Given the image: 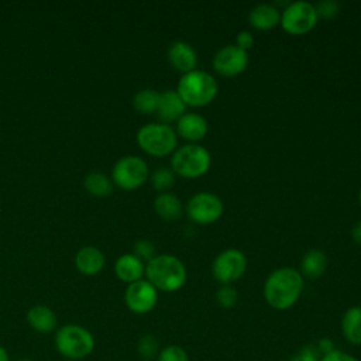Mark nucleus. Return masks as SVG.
<instances>
[{"mask_svg":"<svg viewBox=\"0 0 361 361\" xmlns=\"http://www.w3.org/2000/svg\"><path fill=\"white\" fill-rule=\"evenodd\" d=\"M207 130L209 124L206 118L202 114L192 111H186L175 124L176 134L192 144H197V141L203 140Z\"/></svg>","mask_w":361,"mask_h":361,"instance_id":"2eb2a0df","label":"nucleus"},{"mask_svg":"<svg viewBox=\"0 0 361 361\" xmlns=\"http://www.w3.org/2000/svg\"><path fill=\"white\" fill-rule=\"evenodd\" d=\"M247 271V257L237 248H226L212 262V275L220 285H231Z\"/></svg>","mask_w":361,"mask_h":361,"instance_id":"1a4fd4ad","label":"nucleus"},{"mask_svg":"<svg viewBox=\"0 0 361 361\" xmlns=\"http://www.w3.org/2000/svg\"><path fill=\"white\" fill-rule=\"evenodd\" d=\"M157 351H158V340L154 336L147 334L138 341V353L144 358H152L157 354Z\"/></svg>","mask_w":361,"mask_h":361,"instance_id":"c756f323","label":"nucleus"},{"mask_svg":"<svg viewBox=\"0 0 361 361\" xmlns=\"http://www.w3.org/2000/svg\"><path fill=\"white\" fill-rule=\"evenodd\" d=\"M18 361H31V360H27V358H23V360H18Z\"/></svg>","mask_w":361,"mask_h":361,"instance_id":"4c0bfd02","label":"nucleus"},{"mask_svg":"<svg viewBox=\"0 0 361 361\" xmlns=\"http://www.w3.org/2000/svg\"><path fill=\"white\" fill-rule=\"evenodd\" d=\"M327 268V257L319 248H310L305 252L300 261V274L302 276L316 279L324 274Z\"/></svg>","mask_w":361,"mask_h":361,"instance_id":"412c9836","label":"nucleus"},{"mask_svg":"<svg viewBox=\"0 0 361 361\" xmlns=\"http://www.w3.org/2000/svg\"><path fill=\"white\" fill-rule=\"evenodd\" d=\"M319 21L316 7L310 1H289L281 10V27L290 35H303L310 32Z\"/></svg>","mask_w":361,"mask_h":361,"instance_id":"0eeeda50","label":"nucleus"},{"mask_svg":"<svg viewBox=\"0 0 361 361\" xmlns=\"http://www.w3.org/2000/svg\"><path fill=\"white\" fill-rule=\"evenodd\" d=\"M151 185L155 190H158L159 193L162 192H168L173 185H175V173L173 171L166 166H159L157 168L151 175Z\"/></svg>","mask_w":361,"mask_h":361,"instance_id":"393cba45","label":"nucleus"},{"mask_svg":"<svg viewBox=\"0 0 361 361\" xmlns=\"http://www.w3.org/2000/svg\"><path fill=\"white\" fill-rule=\"evenodd\" d=\"M319 20L324 18V20H330L333 17H336L340 11V4L336 0H322L319 3L314 4Z\"/></svg>","mask_w":361,"mask_h":361,"instance_id":"c85d7f7f","label":"nucleus"},{"mask_svg":"<svg viewBox=\"0 0 361 361\" xmlns=\"http://www.w3.org/2000/svg\"><path fill=\"white\" fill-rule=\"evenodd\" d=\"M75 267L83 275H97L104 268V255L97 247L85 245L75 255Z\"/></svg>","mask_w":361,"mask_h":361,"instance_id":"dca6fc26","label":"nucleus"},{"mask_svg":"<svg viewBox=\"0 0 361 361\" xmlns=\"http://www.w3.org/2000/svg\"><path fill=\"white\" fill-rule=\"evenodd\" d=\"M358 200H360V206H361V188H360V192H358Z\"/></svg>","mask_w":361,"mask_h":361,"instance_id":"e433bc0d","label":"nucleus"},{"mask_svg":"<svg viewBox=\"0 0 361 361\" xmlns=\"http://www.w3.org/2000/svg\"><path fill=\"white\" fill-rule=\"evenodd\" d=\"M158 361H188V353L183 347L171 344L159 351Z\"/></svg>","mask_w":361,"mask_h":361,"instance_id":"cd10ccee","label":"nucleus"},{"mask_svg":"<svg viewBox=\"0 0 361 361\" xmlns=\"http://www.w3.org/2000/svg\"><path fill=\"white\" fill-rule=\"evenodd\" d=\"M248 62V52L238 48L235 44H227L221 47L213 56L214 71L224 78H233L243 73L247 69Z\"/></svg>","mask_w":361,"mask_h":361,"instance_id":"9b49d317","label":"nucleus"},{"mask_svg":"<svg viewBox=\"0 0 361 361\" xmlns=\"http://www.w3.org/2000/svg\"><path fill=\"white\" fill-rule=\"evenodd\" d=\"M224 210L223 200L212 192H197L186 203V214L196 224H212L217 221Z\"/></svg>","mask_w":361,"mask_h":361,"instance_id":"9d476101","label":"nucleus"},{"mask_svg":"<svg viewBox=\"0 0 361 361\" xmlns=\"http://www.w3.org/2000/svg\"><path fill=\"white\" fill-rule=\"evenodd\" d=\"M158 102H159V92L151 87L138 90L133 97V106L141 114L155 113L158 107Z\"/></svg>","mask_w":361,"mask_h":361,"instance_id":"b1692460","label":"nucleus"},{"mask_svg":"<svg viewBox=\"0 0 361 361\" xmlns=\"http://www.w3.org/2000/svg\"><path fill=\"white\" fill-rule=\"evenodd\" d=\"M148 178V164L138 155L121 157L111 169V182L123 190H135Z\"/></svg>","mask_w":361,"mask_h":361,"instance_id":"6e6552de","label":"nucleus"},{"mask_svg":"<svg viewBox=\"0 0 361 361\" xmlns=\"http://www.w3.org/2000/svg\"><path fill=\"white\" fill-rule=\"evenodd\" d=\"M351 237L355 243L361 244V220H358L351 228Z\"/></svg>","mask_w":361,"mask_h":361,"instance_id":"f704fd0d","label":"nucleus"},{"mask_svg":"<svg viewBox=\"0 0 361 361\" xmlns=\"http://www.w3.org/2000/svg\"><path fill=\"white\" fill-rule=\"evenodd\" d=\"M152 207H154V212L166 221H175L180 219L183 214L182 200L171 192L158 193L154 199Z\"/></svg>","mask_w":361,"mask_h":361,"instance_id":"aec40b11","label":"nucleus"},{"mask_svg":"<svg viewBox=\"0 0 361 361\" xmlns=\"http://www.w3.org/2000/svg\"><path fill=\"white\" fill-rule=\"evenodd\" d=\"M65 361H71V360H65Z\"/></svg>","mask_w":361,"mask_h":361,"instance_id":"58836bf2","label":"nucleus"},{"mask_svg":"<svg viewBox=\"0 0 361 361\" xmlns=\"http://www.w3.org/2000/svg\"><path fill=\"white\" fill-rule=\"evenodd\" d=\"M216 302L224 309H231L238 302V292L233 285H221L216 290Z\"/></svg>","mask_w":361,"mask_h":361,"instance_id":"a878e982","label":"nucleus"},{"mask_svg":"<svg viewBox=\"0 0 361 361\" xmlns=\"http://www.w3.org/2000/svg\"><path fill=\"white\" fill-rule=\"evenodd\" d=\"M235 45L244 51L248 52V49L254 45V35L251 31L247 30H241L238 31L237 37H235Z\"/></svg>","mask_w":361,"mask_h":361,"instance_id":"2f4dec72","label":"nucleus"},{"mask_svg":"<svg viewBox=\"0 0 361 361\" xmlns=\"http://www.w3.org/2000/svg\"><path fill=\"white\" fill-rule=\"evenodd\" d=\"M135 140L145 154L152 157H165L169 154L172 155L176 149L178 134L169 124L148 123L140 127Z\"/></svg>","mask_w":361,"mask_h":361,"instance_id":"423d86ee","label":"nucleus"},{"mask_svg":"<svg viewBox=\"0 0 361 361\" xmlns=\"http://www.w3.org/2000/svg\"><path fill=\"white\" fill-rule=\"evenodd\" d=\"M124 302L133 313L145 314L155 307L158 302V290L147 279H140L127 285Z\"/></svg>","mask_w":361,"mask_h":361,"instance_id":"f8f14e48","label":"nucleus"},{"mask_svg":"<svg viewBox=\"0 0 361 361\" xmlns=\"http://www.w3.org/2000/svg\"><path fill=\"white\" fill-rule=\"evenodd\" d=\"M133 254L140 258L144 264H147L148 261H151L157 254H155V245L152 241L149 240H138L134 244L133 248Z\"/></svg>","mask_w":361,"mask_h":361,"instance_id":"bb28decb","label":"nucleus"},{"mask_svg":"<svg viewBox=\"0 0 361 361\" xmlns=\"http://www.w3.org/2000/svg\"><path fill=\"white\" fill-rule=\"evenodd\" d=\"M303 276L293 267L274 269L264 283V299L276 310L292 307L303 292Z\"/></svg>","mask_w":361,"mask_h":361,"instance_id":"f257e3e1","label":"nucleus"},{"mask_svg":"<svg viewBox=\"0 0 361 361\" xmlns=\"http://www.w3.org/2000/svg\"><path fill=\"white\" fill-rule=\"evenodd\" d=\"M155 113L159 123L171 126V123H176L186 113V104L175 89H166L159 93V102Z\"/></svg>","mask_w":361,"mask_h":361,"instance_id":"ddd939ff","label":"nucleus"},{"mask_svg":"<svg viewBox=\"0 0 361 361\" xmlns=\"http://www.w3.org/2000/svg\"><path fill=\"white\" fill-rule=\"evenodd\" d=\"M175 90L186 106L203 107L212 103L217 96L219 85L214 76L209 72L193 69L179 78Z\"/></svg>","mask_w":361,"mask_h":361,"instance_id":"7ed1b4c3","label":"nucleus"},{"mask_svg":"<svg viewBox=\"0 0 361 361\" xmlns=\"http://www.w3.org/2000/svg\"><path fill=\"white\" fill-rule=\"evenodd\" d=\"M320 361H360L358 358L353 357L351 354L343 353L340 350H333L329 354H324L320 357Z\"/></svg>","mask_w":361,"mask_h":361,"instance_id":"473e14b6","label":"nucleus"},{"mask_svg":"<svg viewBox=\"0 0 361 361\" xmlns=\"http://www.w3.org/2000/svg\"><path fill=\"white\" fill-rule=\"evenodd\" d=\"M341 333L348 343L361 345V306H351L344 312Z\"/></svg>","mask_w":361,"mask_h":361,"instance_id":"4be33fe9","label":"nucleus"},{"mask_svg":"<svg viewBox=\"0 0 361 361\" xmlns=\"http://www.w3.org/2000/svg\"><path fill=\"white\" fill-rule=\"evenodd\" d=\"M28 326L38 333H51L56 329L58 319L55 312L47 305H35L27 312Z\"/></svg>","mask_w":361,"mask_h":361,"instance_id":"6ab92c4d","label":"nucleus"},{"mask_svg":"<svg viewBox=\"0 0 361 361\" xmlns=\"http://www.w3.org/2000/svg\"><path fill=\"white\" fill-rule=\"evenodd\" d=\"M0 361H10L8 353L3 345H0Z\"/></svg>","mask_w":361,"mask_h":361,"instance_id":"c9c22d12","label":"nucleus"},{"mask_svg":"<svg viewBox=\"0 0 361 361\" xmlns=\"http://www.w3.org/2000/svg\"><path fill=\"white\" fill-rule=\"evenodd\" d=\"M55 348L66 360L79 361L93 353L94 337L83 326L65 324L55 333Z\"/></svg>","mask_w":361,"mask_h":361,"instance_id":"20e7f679","label":"nucleus"},{"mask_svg":"<svg viewBox=\"0 0 361 361\" xmlns=\"http://www.w3.org/2000/svg\"><path fill=\"white\" fill-rule=\"evenodd\" d=\"M83 186L87 193L96 197H106L110 196L113 192V182L111 178L102 172H90L85 176Z\"/></svg>","mask_w":361,"mask_h":361,"instance_id":"5701e85b","label":"nucleus"},{"mask_svg":"<svg viewBox=\"0 0 361 361\" xmlns=\"http://www.w3.org/2000/svg\"><path fill=\"white\" fill-rule=\"evenodd\" d=\"M114 272L121 282L128 285L142 279V275L145 274V264L133 252L123 254L114 262Z\"/></svg>","mask_w":361,"mask_h":361,"instance_id":"a211bd4d","label":"nucleus"},{"mask_svg":"<svg viewBox=\"0 0 361 361\" xmlns=\"http://www.w3.org/2000/svg\"><path fill=\"white\" fill-rule=\"evenodd\" d=\"M210 165V152L200 144H185L178 147L171 155V169L182 178H199L209 171Z\"/></svg>","mask_w":361,"mask_h":361,"instance_id":"39448f33","label":"nucleus"},{"mask_svg":"<svg viewBox=\"0 0 361 361\" xmlns=\"http://www.w3.org/2000/svg\"><path fill=\"white\" fill-rule=\"evenodd\" d=\"M166 58L171 66L179 72L188 73L196 69L197 55L195 48L186 41H173L169 44L166 51Z\"/></svg>","mask_w":361,"mask_h":361,"instance_id":"4468645a","label":"nucleus"},{"mask_svg":"<svg viewBox=\"0 0 361 361\" xmlns=\"http://www.w3.org/2000/svg\"><path fill=\"white\" fill-rule=\"evenodd\" d=\"M317 351L319 353H322V355H324V354H329L330 351H333L334 350V347H333V341L330 340V338H327V337H324V338H322V340H319V343H317Z\"/></svg>","mask_w":361,"mask_h":361,"instance_id":"72a5a7b5","label":"nucleus"},{"mask_svg":"<svg viewBox=\"0 0 361 361\" xmlns=\"http://www.w3.org/2000/svg\"><path fill=\"white\" fill-rule=\"evenodd\" d=\"M248 21L255 30H271L279 24L281 10L271 3L255 4L248 13Z\"/></svg>","mask_w":361,"mask_h":361,"instance_id":"f3484780","label":"nucleus"},{"mask_svg":"<svg viewBox=\"0 0 361 361\" xmlns=\"http://www.w3.org/2000/svg\"><path fill=\"white\" fill-rule=\"evenodd\" d=\"M147 281L155 286L157 290L176 292L179 290L188 278L185 264L172 254L155 255L145 264Z\"/></svg>","mask_w":361,"mask_h":361,"instance_id":"f03ea898","label":"nucleus"},{"mask_svg":"<svg viewBox=\"0 0 361 361\" xmlns=\"http://www.w3.org/2000/svg\"><path fill=\"white\" fill-rule=\"evenodd\" d=\"M290 361H320V353L314 345H305L302 347L292 358Z\"/></svg>","mask_w":361,"mask_h":361,"instance_id":"7c9ffc66","label":"nucleus"}]
</instances>
